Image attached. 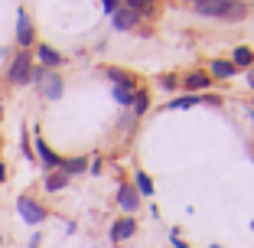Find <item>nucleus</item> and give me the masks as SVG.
Instances as JSON below:
<instances>
[{"label":"nucleus","mask_w":254,"mask_h":248,"mask_svg":"<svg viewBox=\"0 0 254 248\" xmlns=\"http://www.w3.org/2000/svg\"><path fill=\"white\" fill-rule=\"evenodd\" d=\"M173 248H189V245H186L183 239H173Z\"/></svg>","instance_id":"4be33fe9"},{"label":"nucleus","mask_w":254,"mask_h":248,"mask_svg":"<svg viewBox=\"0 0 254 248\" xmlns=\"http://www.w3.org/2000/svg\"><path fill=\"white\" fill-rule=\"evenodd\" d=\"M39 88H43L46 98H53V101H56V98H62V88H65V85H62V79L56 76V72H46L43 82H39Z\"/></svg>","instance_id":"0eeeda50"},{"label":"nucleus","mask_w":254,"mask_h":248,"mask_svg":"<svg viewBox=\"0 0 254 248\" xmlns=\"http://www.w3.org/2000/svg\"><path fill=\"white\" fill-rule=\"evenodd\" d=\"M248 82H251V88H254V69H251V72H248Z\"/></svg>","instance_id":"393cba45"},{"label":"nucleus","mask_w":254,"mask_h":248,"mask_svg":"<svg viewBox=\"0 0 254 248\" xmlns=\"http://www.w3.org/2000/svg\"><path fill=\"white\" fill-rule=\"evenodd\" d=\"M118 203L124 206L127 212H134L137 206H140V199H137V193H134V186H118Z\"/></svg>","instance_id":"9b49d317"},{"label":"nucleus","mask_w":254,"mask_h":248,"mask_svg":"<svg viewBox=\"0 0 254 248\" xmlns=\"http://www.w3.org/2000/svg\"><path fill=\"white\" fill-rule=\"evenodd\" d=\"M16 212H20V219L30 222V226H39V222L46 219V209L36 203V199H30V196H20V199H16Z\"/></svg>","instance_id":"7ed1b4c3"},{"label":"nucleus","mask_w":254,"mask_h":248,"mask_svg":"<svg viewBox=\"0 0 254 248\" xmlns=\"http://www.w3.org/2000/svg\"><path fill=\"white\" fill-rule=\"evenodd\" d=\"M212 76H215V79H228V76H235V66L218 59V62H212Z\"/></svg>","instance_id":"4468645a"},{"label":"nucleus","mask_w":254,"mask_h":248,"mask_svg":"<svg viewBox=\"0 0 254 248\" xmlns=\"http://www.w3.org/2000/svg\"><path fill=\"white\" fill-rule=\"evenodd\" d=\"M195 10L205 16H222V20H241L248 13V3L238 0H195Z\"/></svg>","instance_id":"f257e3e1"},{"label":"nucleus","mask_w":254,"mask_h":248,"mask_svg":"<svg viewBox=\"0 0 254 248\" xmlns=\"http://www.w3.org/2000/svg\"><path fill=\"white\" fill-rule=\"evenodd\" d=\"M0 118H3V108H0Z\"/></svg>","instance_id":"a878e982"},{"label":"nucleus","mask_w":254,"mask_h":248,"mask_svg":"<svg viewBox=\"0 0 254 248\" xmlns=\"http://www.w3.org/2000/svg\"><path fill=\"white\" fill-rule=\"evenodd\" d=\"M134 232H137L134 219H118V222L111 226V242H124V239H130Z\"/></svg>","instance_id":"1a4fd4ad"},{"label":"nucleus","mask_w":254,"mask_h":248,"mask_svg":"<svg viewBox=\"0 0 254 248\" xmlns=\"http://www.w3.org/2000/svg\"><path fill=\"white\" fill-rule=\"evenodd\" d=\"M127 3V10H134L137 16L140 13H150V10H153V0H124Z\"/></svg>","instance_id":"dca6fc26"},{"label":"nucleus","mask_w":254,"mask_h":248,"mask_svg":"<svg viewBox=\"0 0 254 248\" xmlns=\"http://www.w3.org/2000/svg\"><path fill=\"white\" fill-rule=\"evenodd\" d=\"M101 3H105L108 13H114V10H118V0H101Z\"/></svg>","instance_id":"412c9836"},{"label":"nucleus","mask_w":254,"mask_h":248,"mask_svg":"<svg viewBox=\"0 0 254 248\" xmlns=\"http://www.w3.org/2000/svg\"><path fill=\"white\" fill-rule=\"evenodd\" d=\"M186 85H189L192 91H202V88H209V85H212V79L205 76V72H192V76L186 79Z\"/></svg>","instance_id":"ddd939ff"},{"label":"nucleus","mask_w":254,"mask_h":248,"mask_svg":"<svg viewBox=\"0 0 254 248\" xmlns=\"http://www.w3.org/2000/svg\"><path fill=\"white\" fill-rule=\"evenodd\" d=\"M251 59H254V53H251V49H248V46H241V49H235V62H232V66L235 69H238V66H251Z\"/></svg>","instance_id":"2eb2a0df"},{"label":"nucleus","mask_w":254,"mask_h":248,"mask_svg":"<svg viewBox=\"0 0 254 248\" xmlns=\"http://www.w3.org/2000/svg\"><path fill=\"white\" fill-rule=\"evenodd\" d=\"M16 43H20V49H30V46L36 43V33H33V20L26 16V10H20V13H16Z\"/></svg>","instance_id":"39448f33"},{"label":"nucleus","mask_w":254,"mask_h":248,"mask_svg":"<svg viewBox=\"0 0 254 248\" xmlns=\"http://www.w3.org/2000/svg\"><path fill=\"white\" fill-rule=\"evenodd\" d=\"M0 245H3V235H0Z\"/></svg>","instance_id":"bb28decb"},{"label":"nucleus","mask_w":254,"mask_h":248,"mask_svg":"<svg viewBox=\"0 0 254 248\" xmlns=\"http://www.w3.org/2000/svg\"><path fill=\"white\" fill-rule=\"evenodd\" d=\"M30 76H33V53L30 49H20L7 69V79H10V85H26Z\"/></svg>","instance_id":"f03ea898"},{"label":"nucleus","mask_w":254,"mask_h":248,"mask_svg":"<svg viewBox=\"0 0 254 248\" xmlns=\"http://www.w3.org/2000/svg\"><path fill=\"white\" fill-rule=\"evenodd\" d=\"M49 193H59V189H65L68 186V173H62V170H53V173H46V183H43Z\"/></svg>","instance_id":"9d476101"},{"label":"nucleus","mask_w":254,"mask_h":248,"mask_svg":"<svg viewBox=\"0 0 254 248\" xmlns=\"http://www.w3.org/2000/svg\"><path fill=\"white\" fill-rule=\"evenodd\" d=\"M195 105V95H186V98H176V101H170L166 108H192Z\"/></svg>","instance_id":"6ab92c4d"},{"label":"nucleus","mask_w":254,"mask_h":248,"mask_svg":"<svg viewBox=\"0 0 254 248\" xmlns=\"http://www.w3.org/2000/svg\"><path fill=\"white\" fill-rule=\"evenodd\" d=\"M111 23H114V30H134L137 23H140V16H137L134 10H127V7H118L111 13Z\"/></svg>","instance_id":"423d86ee"},{"label":"nucleus","mask_w":254,"mask_h":248,"mask_svg":"<svg viewBox=\"0 0 254 248\" xmlns=\"http://www.w3.org/2000/svg\"><path fill=\"white\" fill-rule=\"evenodd\" d=\"M62 173H68V176H75V173H85L88 170V157H72V160H62L59 166Z\"/></svg>","instance_id":"f8f14e48"},{"label":"nucleus","mask_w":254,"mask_h":248,"mask_svg":"<svg viewBox=\"0 0 254 248\" xmlns=\"http://www.w3.org/2000/svg\"><path fill=\"white\" fill-rule=\"evenodd\" d=\"M130 105H134V111H137V114H143V111H147V105H150L147 91H134V101H130Z\"/></svg>","instance_id":"f3484780"},{"label":"nucleus","mask_w":254,"mask_h":248,"mask_svg":"<svg viewBox=\"0 0 254 248\" xmlns=\"http://www.w3.org/2000/svg\"><path fill=\"white\" fill-rule=\"evenodd\" d=\"M36 56H39V66L43 69H56V66L65 62V56H59L53 46H36Z\"/></svg>","instance_id":"6e6552de"},{"label":"nucleus","mask_w":254,"mask_h":248,"mask_svg":"<svg viewBox=\"0 0 254 248\" xmlns=\"http://www.w3.org/2000/svg\"><path fill=\"white\" fill-rule=\"evenodd\" d=\"M33 151H36V157H39V164H43L46 173H53V170H59V166H62V157H59L56 151H49V144L43 141V134H36V141H33Z\"/></svg>","instance_id":"20e7f679"},{"label":"nucleus","mask_w":254,"mask_h":248,"mask_svg":"<svg viewBox=\"0 0 254 248\" xmlns=\"http://www.w3.org/2000/svg\"><path fill=\"white\" fill-rule=\"evenodd\" d=\"M23 154H26V160H33V141L26 131H23Z\"/></svg>","instance_id":"aec40b11"},{"label":"nucleus","mask_w":254,"mask_h":248,"mask_svg":"<svg viewBox=\"0 0 254 248\" xmlns=\"http://www.w3.org/2000/svg\"><path fill=\"white\" fill-rule=\"evenodd\" d=\"M30 248H39V235H33V239H30Z\"/></svg>","instance_id":"b1692460"},{"label":"nucleus","mask_w":254,"mask_h":248,"mask_svg":"<svg viewBox=\"0 0 254 248\" xmlns=\"http://www.w3.org/2000/svg\"><path fill=\"white\" fill-rule=\"evenodd\" d=\"M3 180H7V166L0 164V183H3Z\"/></svg>","instance_id":"5701e85b"},{"label":"nucleus","mask_w":254,"mask_h":248,"mask_svg":"<svg viewBox=\"0 0 254 248\" xmlns=\"http://www.w3.org/2000/svg\"><path fill=\"white\" fill-rule=\"evenodd\" d=\"M137 189H140V193L143 196H150V193H153V180H150V176H147V173H137Z\"/></svg>","instance_id":"a211bd4d"}]
</instances>
